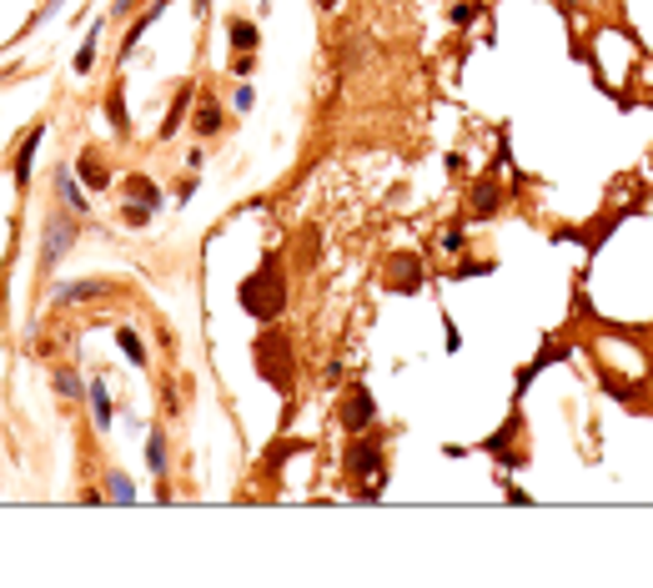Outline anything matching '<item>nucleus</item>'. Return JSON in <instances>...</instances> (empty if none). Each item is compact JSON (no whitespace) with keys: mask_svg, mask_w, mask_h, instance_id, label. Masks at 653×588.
Listing matches in <instances>:
<instances>
[{"mask_svg":"<svg viewBox=\"0 0 653 588\" xmlns=\"http://www.w3.org/2000/svg\"><path fill=\"white\" fill-rule=\"evenodd\" d=\"M237 297H241V307H247L257 322H277V317L287 312V272H282V261L267 257L257 272L241 282Z\"/></svg>","mask_w":653,"mask_h":588,"instance_id":"f257e3e1","label":"nucleus"},{"mask_svg":"<svg viewBox=\"0 0 653 588\" xmlns=\"http://www.w3.org/2000/svg\"><path fill=\"white\" fill-rule=\"evenodd\" d=\"M251 362H257V372L272 382V387H292V382H297V352H292V338H287V332H277V327L257 338V348H251Z\"/></svg>","mask_w":653,"mask_h":588,"instance_id":"f03ea898","label":"nucleus"},{"mask_svg":"<svg viewBox=\"0 0 653 588\" xmlns=\"http://www.w3.org/2000/svg\"><path fill=\"white\" fill-rule=\"evenodd\" d=\"M342 468H347V478L362 483V498H377L382 493V443L377 437H352L347 457H342Z\"/></svg>","mask_w":653,"mask_h":588,"instance_id":"7ed1b4c3","label":"nucleus"},{"mask_svg":"<svg viewBox=\"0 0 653 588\" xmlns=\"http://www.w3.org/2000/svg\"><path fill=\"white\" fill-rule=\"evenodd\" d=\"M423 282H427L423 257H413V251H397V257L387 261V292H417Z\"/></svg>","mask_w":653,"mask_h":588,"instance_id":"20e7f679","label":"nucleus"},{"mask_svg":"<svg viewBox=\"0 0 653 588\" xmlns=\"http://www.w3.org/2000/svg\"><path fill=\"white\" fill-rule=\"evenodd\" d=\"M372 417H377L372 392L367 387H352L347 397H342V427H347V433H362V427H372Z\"/></svg>","mask_w":653,"mask_h":588,"instance_id":"39448f33","label":"nucleus"},{"mask_svg":"<svg viewBox=\"0 0 653 588\" xmlns=\"http://www.w3.org/2000/svg\"><path fill=\"white\" fill-rule=\"evenodd\" d=\"M498 207H502V181H498V176H482V181L473 186V201H468V211L482 221V217H492Z\"/></svg>","mask_w":653,"mask_h":588,"instance_id":"423d86ee","label":"nucleus"},{"mask_svg":"<svg viewBox=\"0 0 653 588\" xmlns=\"http://www.w3.org/2000/svg\"><path fill=\"white\" fill-rule=\"evenodd\" d=\"M518 427H522V423H518V413H512L508 423H502V433H492L488 443H482L492 457H502V468H518V463H522V453H512V437H518Z\"/></svg>","mask_w":653,"mask_h":588,"instance_id":"0eeeda50","label":"nucleus"},{"mask_svg":"<svg viewBox=\"0 0 653 588\" xmlns=\"http://www.w3.org/2000/svg\"><path fill=\"white\" fill-rule=\"evenodd\" d=\"M71 241H76V227H71V221H55L51 237H45V261H55L65 247H71Z\"/></svg>","mask_w":653,"mask_h":588,"instance_id":"6e6552de","label":"nucleus"},{"mask_svg":"<svg viewBox=\"0 0 653 588\" xmlns=\"http://www.w3.org/2000/svg\"><path fill=\"white\" fill-rule=\"evenodd\" d=\"M191 96H196V86H181V91H176V106L166 111V121H161V136H171V131L186 121V106H191Z\"/></svg>","mask_w":653,"mask_h":588,"instance_id":"1a4fd4ad","label":"nucleus"},{"mask_svg":"<svg viewBox=\"0 0 653 588\" xmlns=\"http://www.w3.org/2000/svg\"><path fill=\"white\" fill-rule=\"evenodd\" d=\"M35 146H41V126H35L31 136L21 142V152H15V181H25V176H31V156H35Z\"/></svg>","mask_w":653,"mask_h":588,"instance_id":"9d476101","label":"nucleus"},{"mask_svg":"<svg viewBox=\"0 0 653 588\" xmlns=\"http://www.w3.org/2000/svg\"><path fill=\"white\" fill-rule=\"evenodd\" d=\"M227 31H231V45H237V51H257L261 35H257V25H251V21H241V15H237V21L227 25Z\"/></svg>","mask_w":653,"mask_h":588,"instance_id":"9b49d317","label":"nucleus"},{"mask_svg":"<svg viewBox=\"0 0 653 588\" xmlns=\"http://www.w3.org/2000/svg\"><path fill=\"white\" fill-rule=\"evenodd\" d=\"M116 348L126 352V358L136 362V368H146V348H141V338H136L131 327H121V332H116Z\"/></svg>","mask_w":653,"mask_h":588,"instance_id":"f8f14e48","label":"nucleus"},{"mask_svg":"<svg viewBox=\"0 0 653 588\" xmlns=\"http://www.w3.org/2000/svg\"><path fill=\"white\" fill-rule=\"evenodd\" d=\"M131 196L141 201V207H161V191H156V181H146V176H131Z\"/></svg>","mask_w":653,"mask_h":588,"instance_id":"ddd939ff","label":"nucleus"},{"mask_svg":"<svg viewBox=\"0 0 653 588\" xmlns=\"http://www.w3.org/2000/svg\"><path fill=\"white\" fill-rule=\"evenodd\" d=\"M196 131H201V136L221 131V111H217V101H201V111H196Z\"/></svg>","mask_w":653,"mask_h":588,"instance_id":"4468645a","label":"nucleus"},{"mask_svg":"<svg viewBox=\"0 0 653 588\" xmlns=\"http://www.w3.org/2000/svg\"><path fill=\"white\" fill-rule=\"evenodd\" d=\"M81 181H86V186H96V191H101V186H106V166H101L96 162V156H81Z\"/></svg>","mask_w":653,"mask_h":588,"instance_id":"2eb2a0df","label":"nucleus"},{"mask_svg":"<svg viewBox=\"0 0 653 588\" xmlns=\"http://www.w3.org/2000/svg\"><path fill=\"white\" fill-rule=\"evenodd\" d=\"M146 457H151V473H166V437L151 433V443H146Z\"/></svg>","mask_w":653,"mask_h":588,"instance_id":"dca6fc26","label":"nucleus"},{"mask_svg":"<svg viewBox=\"0 0 653 588\" xmlns=\"http://www.w3.org/2000/svg\"><path fill=\"white\" fill-rule=\"evenodd\" d=\"M65 302H81V297H106V287H101V282H76V287H65Z\"/></svg>","mask_w":653,"mask_h":588,"instance_id":"f3484780","label":"nucleus"},{"mask_svg":"<svg viewBox=\"0 0 653 588\" xmlns=\"http://www.w3.org/2000/svg\"><path fill=\"white\" fill-rule=\"evenodd\" d=\"M156 15H161V0H156L151 11H146V15H141V21H136V25H131V31H126V51H131V45H136V41H141V31H146V25H151V21H156Z\"/></svg>","mask_w":653,"mask_h":588,"instance_id":"a211bd4d","label":"nucleus"},{"mask_svg":"<svg viewBox=\"0 0 653 588\" xmlns=\"http://www.w3.org/2000/svg\"><path fill=\"white\" fill-rule=\"evenodd\" d=\"M106 111H111V126H116V131H126V126H131V121H126V106H121V91H111Z\"/></svg>","mask_w":653,"mask_h":588,"instance_id":"6ab92c4d","label":"nucleus"},{"mask_svg":"<svg viewBox=\"0 0 653 588\" xmlns=\"http://www.w3.org/2000/svg\"><path fill=\"white\" fill-rule=\"evenodd\" d=\"M91 403H96V423L106 427V423H111V403H106V387H101V382L91 387Z\"/></svg>","mask_w":653,"mask_h":588,"instance_id":"aec40b11","label":"nucleus"},{"mask_svg":"<svg viewBox=\"0 0 653 588\" xmlns=\"http://www.w3.org/2000/svg\"><path fill=\"white\" fill-rule=\"evenodd\" d=\"M111 498H116V503H131V498H136V488H131L121 473H111Z\"/></svg>","mask_w":653,"mask_h":588,"instance_id":"412c9836","label":"nucleus"},{"mask_svg":"<svg viewBox=\"0 0 653 588\" xmlns=\"http://www.w3.org/2000/svg\"><path fill=\"white\" fill-rule=\"evenodd\" d=\"M61 196H65V207H86V201H81V191H76V181H71V176H61Z\"/></svg>","mask_w":653,"mask_h":588,"instance_id":"4be33fe9","label":"nucleus"},{"mask_svg":"<svg viewBox=\"0 0 653 588\" xmlns=\"http://www.w3.org/2000/svg\"><path fill=\"white\" fill-rule=\"evenodd\" d=\"M91 61H96V31H91V41L81 45V55H76V71H91Z\"/></svg>","mask_w":653,"mask_h":588,"instance_id":"5701e85b","label":"nucleus"},{"mask_svg":"<svg viewBox=\"0 0 653 588\" xmlns=\"http://www.w3.org/2000/svg\"><path fill=\"white\" fill-rule=\"evenodd\" d=\"M463 241H468V237H463L457 227H447V231H443V247H447V251H463Z\"/></svg>","mask_w":653,"mask_h":588,"instance_id":"b1692460","label":"nucleus"},{"mask_svg":"<svg viewBox=\"0 0 653 588\" xmlns=\"http://www.w3.org/2000/svg\"><path fill=\"white\" fill-rule=\"evenodd\" d=\"M55 387H61L65 397H71V392H76V377H71V372H55Z\"/></svg>","mask_w":653,"mask_h":588,"instance_id":"393cba45","label":"nucleus"},{"mask_svg":"<svg viewBox=\"0 0 653 588\" xmlns=\"http://www.w3.org/2000/svg\"><path fill=\"white\" fill-rule=\"evenodd\" d=\"M131 5H136V0H116V15H131Z\"/></svg>","mask_w":653,"mask_h":588,"instance_id":"a878e982","label":"nucleus"},{"mask_svg":"<svg viewBox=\"0 0 653 588\" xmlns=\"http://www.w3.org/2000/svg\"><path fill=\"white\" fill-rule=\"evenodd\" d=\"M317 5H337V0H317Z\"/></svg>","mask_w":653,"mask_h":588,"instance_id":"bb28decb","label":"nucleus"},{"mask_svg":"<svg viewBox=\"0 0 653 588\" xmlns=\"http://www.w3.org/2000/svg\"><path fill=\"white\" fill-rule=\"evenodd\" d=\"M573 5H578V0H573Z\"/></svg>","mask_w":653,"mask_h":588,"instance_id":"cd10ccee","label":"nucleus"}]
</instances>
